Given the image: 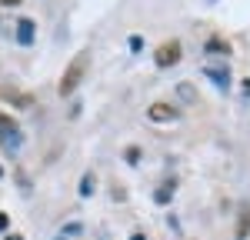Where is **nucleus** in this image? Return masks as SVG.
Listing matches in <instances>:
<instances>
[{
	"label": "nucleus",
	"mask_w": 250,
	"mask_h": 240,
	"mask_svg": "<svg viewBox=\"0 0 250 240\" xmlns=\"http://www.w3.org/2000/svg\"><path fill=\"white\" fill-rule=\"evenodd\" d=\"M3 240H23V237H17V234H7V237H3Z\"/></svg>",
	"instance_id": "13"
},
{
	"label": "nucleus",
	"mask_w": 250,
	"mask_h": 240,
	"mask_svg": "<svg viewBox=\"0 0 250 240\" xmlns=\"http://www.w3.org/2000/svg\"><path fill=\"white\" fill-rule=\"evenodd\" d=\"M7 227H10V217H7V214H0V234H3Z\"/></svg>",
	"instance_id": "12"
},
{
	"label": "nucleus",
	"mask_w": 250,
	"mask_h": 240,
	"mask_svg": "<svg viewBox=\"0 0 250 240\" xmlns=\"http://www.w3.org/2000/svg\"><path fill=\"white\" fill-rule=\"evenodd\" d=\"M87 63H90V54H87V50H80L77 57L67 63V70H63V77H60V83H57L60 97H70V94L80 87V80H83V74H87Z\"/></svg>",
	"instance_id": "1"
},
{
	"label": "nucleus",
	"mask_w": 250,
	"mask_h": 240,
	"mask_svg": "<svg viewBox=\"0 0 250 240\" xmlns=\"http://www.w3.org/2000/svg\"><path fill=\"white\" fill-rule=\"evenodd\" d=\"M130 50L140 54V50H144V37H130Z\"/></svg>",
	"instance_id": "9"
},
{
	"label": "nucleus",
	"mask_w": 250,
	"mask_h": 240,
	"mask_svg": "<svg viewBox=\"0 0 250 240\" xmlns=\"http://www.w3.org/2000/svg\"><path fill=\"white\" fill-rule=\"evenodd\" d=\"M177 60H180V43H177V40L164 43V47H160V50L154 54V63L160 67V70H164V67H173Z\"/></svg>",
	"instance_id": "2"
},
{
	"label": "nucleus",
	"mask_w": 250,
	"mask_h": 240,
	"mask_svg": "<svg viewBox=\"0 0 250 240\" xmlns=\"http://www.w3.org/2000/svg\"><path fill=\"white\" fill-rule=\"evenodd\" d=\"M137 160H140V154H137V147H130L127 150V163H137Z\"/></svg>",
	"instance_id": "11"
},
{
	"label": "nucleus",
	"mask_w": 250,
	"mask_h": 240,
	"mask_svg": "<svg viewBox=\"0 0 250 240\" xmlns=\"http://www.w3.org/2000/svg\"><path fill=\"white\" fill-rule=\"evenodd\" d=\"M80 194H83V197H87V194H94V180H90V177L80 180Z\"/></svg>",
	"instance_id": "8"
},
{
	"label": "nucleus",
	"mask_w": 250,
	"mask_h": 240,
	"mask_svg": "<svg viewBox=\"0 0 250 240\" xmlns=\"http://www.w3.org/2000/svg\"><path fill=\"white\" fill-rule=\"evenodd\" d=\"M207 77H210L213 83H220V90H227V87H230V74H227V70H217V67H207Z\"/></svg>",
	"instance_id": "6"
},
{
	"label": "nucleus",
	"mask_w": 250,
	"mask_h": 240,
	"mask_svg": "<svg viewBox=\"0 0 250 240\" xmlns=\"http://www.w3.org/2000/svg\"><path fill=\"white\" fill-rule=\"evenodd\" d=\"M207 50H210V54H230V47H227V43H224V40H207Z\"/></svg>",
	"instance_id": "7"
},
{
	"label": "nucleus",
	"mask_w": 250,
	"mask_h": 240,
	"mask_svg": "<svg viewBox=\"0 0 250 240\" xmlns=\"http://www.w3.org/2000/svg\"><path fill=\"white\" fill-rule=\"evenodd\" d=\"M130 240H147V237H144V234H134V237H130Z\"/></svg>",
	"instance_id": "15"
},
{
	"label": "nucleus",
	"mask_w": 250,
	"mask_h": 240,
	"mask_svg": "<svg viewBox=\"0 0 250 240\" xmlns=\"http://www.w3.org/2000/svg\"><path fill=\"white\" fill-rule=\"evenodd\" d=\"M167 200H170V187L167 190H157V203H167Z\"/></svg>",
	"instance_id": "10"
},
{
	"label": "nucleus",
	"mask_w": 250,
	"mask_h": 240,
	"mask_svg": "<svg viewBox=\"0 0 250 240\" xmlns=\"http://www.w3.org/2000/svg\"><path fill=\"white\" fill-rule=\"evenodd\" d=\"M147 114H150V120H157V123H170V120H177V107H170V103H154Z\"/></svg>",
	"instance_id": "3"
},
{
	"label": "nucleus",
	"mask_w": 250,
	"mask_h": 240,
	"mask_svg": "<svg viewBox=\"0 0 250 240\" xmlns=\"http://www.w3.org/2000/svg\"><path fill=\"white\" fill-rule=\"evenodd\" d=\"M0 3H3V7H7V3H10V7H14V3H20V0H0Z\"/></svg>",
	"instance_id": "14"
},
{
	"label": "nucleus",
	"mask_w": 250,
	"mask_h": 240,
	"mask_svg": "<svg viewBox=\"0 0 250 240\" xmlns=\"http://www.w3.org/2000/svg\"><path fill=\"white\" fill-rule=\"evenodd\" d=\"M0 177H3V167H0Z\"/></svg>",
	"instance_id": "16"
},
{
	"label": "nucleus",
	"mask_w": 250,
	"mask_h": 240,
	"mask_svg": "<svg viewBox=\"0 0 250 240\" xmlns=\"http://www.w3.org/2000/svg\"><path fill=\"white\" fill-rule=\"evenodd\" d=\"M34 34H37V30H34L30 20H20L17 23V43L20 47H30V43H34Z\"/></svg>",
	"instance_id": "4"
},
{
	"label": "nucleus",
	"mask_w": 250,
	"mask_h": 240,
	"mask_svg": "<svg viewBox=\"0 0 250 240\" xmlns=\"http://www.w3.org/2000/svg\"><path fill=\"white\" fill-rule=\"evenodd\" d=\"M250 237V203L240 207V217H237V240H247Z\"/></svg>",
	"instance_id": "5"
}]
</instances>
